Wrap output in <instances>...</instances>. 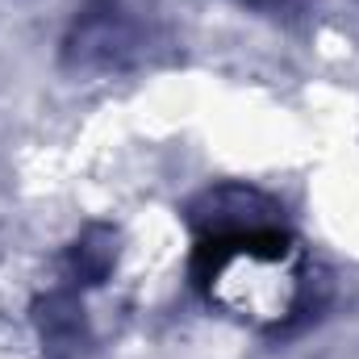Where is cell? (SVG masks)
I'll return each mask as SVG.
<instances>
[{"instance_id":"1","label":"cell","mask_w":359,"mask_h":359,"mask_svg":"<svg viewBox=\"0 0 359 359\" xmlns=\"http://www.w3.org/2000/svg\"><path fill=\"white\" fill-rule=\"evenodd\" d=\"M138 50H142V29L117 0L88 4L67 38V63L76 72H121L138 59Z\"/></svg>"},{"instance_id":"2","label":"cell","mask_w":359,"mask_h":359,"mask_svg":"<svg viewBox=\"0 0 359 359\" xmlns=\"http://www.w3.org/2000/svg\"><path fill=\"white\" fill-rule=\"evenodd\" d=\"M109 264H113V234L104 226H92L80 238V247H76V280L96 284L109 271Z\"/></svg>"},{"instance_id":"3","label":"cell","mask_w":359,"mask_h":359,"mask_svg":"<svg viewBox=\"0 0 359 359\" xmlns=\"http://www.w3.org/2000/svg\"><path fill=\"white\" fill-rule=\"evenodd\" d=\"M247 4H255V8H271V13H280V8H292V4H301V0H247Z\"/></svg>"}]
</instances>
